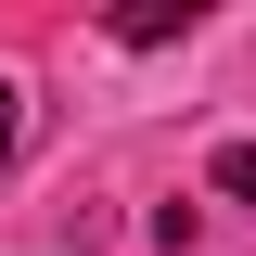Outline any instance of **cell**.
<instances>
[{
  "label": "cell",
  "mask_w": 256,
  "mask_h": 256,
  "mask_svg": "<svg viewBox=\"0 0 256 256\" xmlns=\"http://www.w3.org/2000/svg\"><path fill=\"white\" fill-rule=\"evenodd\" d=\"M116 38H128V52H166V38H192V0H128Z\"/></svg>",
  "instance_id": "cell-1"
},
{
  "label": "cell",
  "mask_w": 256,
  "mask_h": 256,
  "mask_svg": "<svg viewBox=\"0 0 256 256\" xmlns=\"http://www.w3.org/2000/svg\"><path fill=\"white\" fill-rule=\"evenodd\" d=\"M218 192H230V205H256V141H218Z\"/></svg>",
  "instance_id": "cell-2"
},
{
  "label": "cell",
  "mask_w": 256,
  "mask_h": 256,
  "mask_svg": "<svg viewBox=\"0 0 256 256\" xmlns=\"http://www.w3.org/2000/svg\"><path fill=\"white\" fill-rule=\"evenodd\" d=\"M26 154V90H13V77H0V166Z\"/></svg>",
  "instance_id": "cell-3"
}]
</instances>
